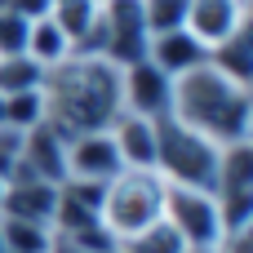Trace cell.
Returning <instances> with one entry per match:
<instances>
[{
    "mask_svg": "<svg viewBox=\"0 0 253 253\" xmlns=\"http://www.w3.org/2000/svg\"><path fill=\"white\" fill-rule=\"evenodd\" d=\"M40 98H44V125L58 138L71 142L80 133H98L120 116V67L107 58L71 53L67 62L44 71Z\"/></svg>",
    "mask_w": 253,
    "mask_h": 253,
    "instance_id": "6da1fadb",
    "label": "cell"
},
{
    "mask_svg": "<svg viewBox=\"0 0 253 253\" xmlns=\"http://www.w3.org/2000/svg\"><path fill=\"white\" fill-rule=\"evenodd\" d=\"M169 120L196 129L200 138H209L218 147L253 142V89L249 84H236L218 67L200 62V67L173 76Z\"/></svg>",
    "mask_w": 253,
    "mask_h": 253,
    "instance_id": "7a4b0ae2",
    "label": "cell"
},
{
    "mask_svg": "<svg viewBox=\"0 0 253 253\" xmlns=\"http://www.w3.org/2000/svg\"><path fill=\"white\" fill-rule=\"evenodd\" d=\"M165 196H169V182L156 169H120L102 187L98 222L120 245V240H129V236H138V231H147L151 222L165 218Z\"/></svg>",
    "mask_w": 253,
    "mask_h": 253,
    "instance_id": "3957f363",
    "label": "cell"
},
{
    "mask_svg": "<svg viewBox=\"0 0 253 253\" xmlns=\"http://www.w3.org/2000/svg\"><path fill=\"white\" fill-rule=\"evenodd\" d=\"M218 165H222L218 142L200 138L196 129H187L169 116L156 125V173L169 187H196V191L218 196Z\"/></svg>",
    "mask_w": 253,
    "mask_h": 253,
    "instance_id": "277c9868",
    "label": "cell"
},
{
    "mask_svg": "<svg viewBox=\"0 0 253 253\" xmlns=\"http://www.w3.org/2000/svg\"><path fill=\"white\" fill-rule=\"evenodd\" d=\"M165 222L191 249H218L222 236H227L222 231L218 196L213 191H196V187H169V196H165Z\"/></svg>",
    "mask_w": 253,
    "mask_h": 253,
    "instance_id": "5b68a950",
    "label": "cell"
},
{
    "mask_svg": "<svg viewBox=\"0 0 253 253\" xmlns=\"http://www.w3.org/2000/svg\"><path fill=\"white\" fill-rule=\"evenodd\" d=\"M169 98H173V76H165L147 58L120 67V111H133V116H147V120H165L169 116Z\"/></svg>",
    "mask_w": 253,
    "mask_h": 253,
    "instance_id": "8992f818",
    "label": "cell"
},
{
    "mask_svg": "<svg viewBox=\"0 0 253 253\" xmlns=\"http://www.w3.org/2000/svg\"><path fill=\"white\" fill-rule=\"evenodd\" d=\"M245 27H249V0H187L182 31H191L205 49H218Z\"/></svg>",
    "mask_w": 253,
    "mask_h": 253,
    "instance_id": "52a82bcc",
    "label": "cell"
},
{
    "mask_svg": "<svg viewBox=\"0 0 253 253\" xmlns=\"http://www.w3.org/2000/svg\"><path fill=\"white\" fill-rule=\"evenodd\" d=\"M156 125L160 120H147L133 111H120L107 125V138L120 156V169H156Z\"/></svg>",
    "mask_w": 253,
    "mask_h": 253,
    "instance_id": "ba28073f",
    "label": "cell"
},
{
    "mask_svg": "<svg viewBox=\"0 0 253 253\" xmlns=\"http://www.w3.org/2000/svg\"><path fill=\"white\" fill-rule=\"evenodd\" d=\"M13 178H40V182H62L67 178V138H58L49 125L27 129L22 138V165Z\"/></svg>",
    "mask_w": 253,
    "mask_h": 253,
    "instance_id": "9c48e42d",
    "label": "cell"
},
{
    "mask_svg": "<svg viewBox=\"0 0 253 253\" xmlns=\"http://www.w3.org/2000/svg\"><path fill=\"white\" fill-rule=\"evenodd\" d=\"M120 173V156L107 138V129L98 133H80L67 142V178H80V182H107Z\"/></svg>",
    "mask_w": 253,
    "mask_h": 253,
    "instance_id": "30bf717a",
    "label": "cell"
},
{
    "mask_svg": "<svg viewBox=\"0 0 253 253\" xmlns=\"http://www.w3.org/2000/svg\"><path fill=\"white\" fill-rule=\"evenodd\" d=\"M58 205V187L40 182V178H9L4 196H0V218H18V222H40L49 227Z\"/></svg>",
    "mask_w": 253,
    "mask_h": 253,
    "instance_id": "8fae6325",
    "label": "cell"
},
{
    "mask_svg": "<svg viewBox=\"0 0 253 253\" xmlns=\"http://www.w3.org/2000/svg\"><path fill=\"white\" fill-rule=\"evenodd\" d=\"M147 62L160 67L165 76H182V71L209 62V49L191 31H165V36H151L147 40Z\"/></svg>",
    "mask_w": 253,
    "mask_h": 253,
    "instance_id": "7c38bea8",
    "label": "cell"
},
{
    "mask_svg": "<svg viewBox=\"0 0 253 253\" xmlns=\"http://www.w3.org/2000/svg\"><path fill=\"white\" fill-rule=\"evenodd\" d=\"M27 58L40 62L44 71L71 58V40L58 31L53 18H36V22H27Z\"/></svg>",
    "mask_w": 253,
    "mask_h": 253,
    "instance_id": "4fadbf2b",
    "label": "cell"
},
{
    "mask_svg": "<svg viewBox=\"0 0 253 253\" xmlns=\"http://www.w3.org/2000/svg\"><path fill=\"white\" fill-rule=\"evenodd\" d=\"M253 191V142L222 147L218 165V196H249Z\"/></svg>",
    "mask_w": 253,
    "mask_h": 253,
    "instance_id": "5bb4252c",
    "label": "cell"
},
{
    "mask_svg": "<svg viewBox=\"0 0 253 253\" xmlns=\"http://www.w3.org/2000/svg\"><path fill=\"white\" fill-rule=\"evenodd\" d=\"M209 67H218L236 84H249V76H253V36H249V27L236 31L231 40H222L218 49H209Z\"/></svg>",
    "mask_w": 253,
    "mask_h": 253,
    "instance_id": "9a60e30c",
    "label": "cell"
},
{
    "mask_svg": "<svg viewBox=\"0 0 253 253\" xmlns=\"http://www.w3.org/2000/svg\"><path fill=\"white\" fill-rule=\"evenodd\" d=\"M0 249L4 253H49L53 249V231L40 227V222L0 218Z\"/></svg>",
    "mask_w": 253,
    "mask_h": 253,
    "instance_id": "2e32d148",
    "label": "cell"
},
{
    "mask_svg": "<svg viewBox=\"0 0 253 253\" xmlns=\"http://www.w3.org/2000/svg\"><path fill=\"white\" fill-rule=\"evenodd\" d=\"M49 18L58 22V31L71 40V53H76V44L98 27V4H89V0H53Z\"/></svg>",
    "mask_w": 253,
    "mask_h": 253,
    "instance_id": "e0dca14e",
    "label": "cell"
},
{
    "mask_svg": "<svg viewBox=\"0 0 253 253\" xmlns=\"http://www.w3.org/2000/svg\"><path fill=\"white\" fill-rule=\"evenodd\" d=\"M44 84V67L31 62L27 53H13V58H0V93H31Z\"/></svg>",
    "mask_w": 253,
    "mask_h": 253,
    "instance_id": "ac0fdd59",
    "label": "cell"
},
{
    "mask_svg": "<svg viewBox=\"0 0 253 253\" xmlns=\"http://www.w3.org/2000/svg\"><path fill=\"white\" fill-rule=\"evenodd\" d=\"M116 249H120V253H182L187 245H182V240H178V231L160 218V222H151L147 231H138V236L120 240Z\"/></svg>",
    "mask_w": 253,
    "mask_h": 253,
    "instance_id": "d6986e66",
    "label": "cell"
},
{
    "mask_svg": "<svg viewBox=\"0 0 253 253\" xmlns=\"http://www.w3.org/2000/svg\"><path fill=\"white\" fill-rule=\"evenodd\" d=\"M4 125L9 129H36V125H44V98H40V89H31V93H9L4 98Z\"/></svg>",
    "mask_w": 253,
    "mask_h": 253,
    "instance_id": "ffe728a7",
    "label": "cell"
},
{
    "mask_svg": "<svg viewBox=\"0 0 253 253\" xmlns=\"http://www.w3.org/2000/svg\"><path fill=\"white\" fill-rule=\"evenodd\" d=\"M142 22H147V36L182 31V22H187V0H142Z\"/></svg>",
    "mask_w": 253,
    "mask_h": 253,
    "instance_id": "44dd1931",
    "label": "cell"
},
{
    "mask_svg": "<svg viewBox=\"0 0 253 253\" xmlns=\"http://www.w3.org/2000/svg\"><path fill=\"white\" fill-rule=\"evenodd\" d=\"M27 53V18H18L13 9L0 13V58Z\"/></svg>",
    "mask_w": 253,
    "mask_h": 253,
    "instance_id": "7402d4cb",
    "label": "cell"
},
{
    "mask_svg": "<svg viewBox=\"0 0 253 253\" xmlns=\"http://www.w3.org/2000/svg\"><path fill=\"white\" fill-rule=\"evenodd\" d=\"M22 129H9V125H0V182H9L13 173H18V165H22Z\"/></svg>",
    "mask_w": 253,
    "mask_h": 253,
    "instance_id": "603a6c76",
    "label": "cell"
},
{
    "mask_svg": "<svg viewBox=\"0 0 253 253\" xmlns=\"http://www.w3.org/2000/svg\"><path fill=\"white\" fill-rule=\"evenodd\" d=\"M13 13L27 18V22H36V18H49L53 13V0H13Z\"/></svg>",
    "mask_w": 253,
    "mask_h": 253,
    "instance_id": "cb8c5ba5",
    "label": "cell"
},
{
    "mask_svg": "<svg viewBox=\"0 0 253 253\" xmlns=\"http://www.w3.org/2000/svg\"><path fill=\"white\" fill-rule=\"evenodd\" d=\"M49 253H84V249H76V245H67V240L53 236V249H49Z\"/></svg>",
    "mask_w": 253,
    "mask_h": 253,
    "instance_id": "d4e9b609",
    "label": "cell"
},
{
    "mask_svg": "<svg viewBox=\"0 0 253 253\" xmlns=\"http://www.w3.org/2000/svg\"><path fill=\"white\" fill-rule=\"evenodd\" d=\"M182 253H218V249H191V245H187V249H182Z\"/></svg>",
    "mask_w": 253,
    "mask_h": 253,
    "instance_id": "484cf974",
    "label": "cell"
},
{
    "mask_svg": "<svg viewBox=\"0 0 253 253\" xmlns=\"http://www.w3.org/2000/svg\"><path fill=\"white\" fill-rule=\"evenodd\" d=\"M9 9H13V0H0V13H9Z\"/></svg>",
    "mask_w": 253,
    "mask_h": 253,
    "instance_id": "4316f807",
    "label": "cell"
},
{
    "mask_svg": "<svg viewBox=\"0 0 253 253\" xmlns=\"http://www.w3.org/2000/svg\"><path fill=\"white\" fill-rule=\"evenodd\" d=\"M0 125H4V93H0Z\"/></svg>",
    "mask_w": 253,
    "mask_h": 253,
    "instance_id": "83f0119b",
    "label": "cell"
},
{
    "mask_svg": "<svg viewBox=\"0 0 253 253\" xmlns=\"http://www.w3.org/2000/svg\"><path fill=\"white\" fill-rule=\"evenodd\" d=\"M89 4H107V0H89Z\"/></svg>",
    "mask_w": 253,
    "mask_h": 253,
    "instance_id": "f1b7e54d",
    "label": "cell"
},
{
    "mask_svg": "<svg viewBox=\"0 0 253 253\" xmlns=\"http://www.w3.org/2000/svg\"><path fill=\"white\" fill-rule=\"evenodd\" d=\"M0 196H4V182H0Z\"/></svg>",
    "mask_w": 253,
    "mask_h": 253,
    "instance_id": "f546056e",
    "label": "cell"
},
{
    "mask_svg": "<svg viewBox=\"0 0 253 253\" xmlns=\"http://www.w3.org/2000/svg\"><path fill=\"white\" fill-rule=\"evenodd\" d=\"M116 253H120V249H116Z\"/></svg>",
    "mask_w": 253,
    "mask_h": 253,
    "instance_id": "4dcf8cb0",
    "label": "cell"
}]
</instances>
